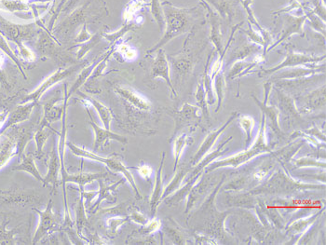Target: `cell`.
Instances as JSON below:
<instances>
[{"mask_svg":"<svg viewBox=\"0 0 326 245\" xmlns=\"http://www.w3.org/2000/svg\"><path fill=\"white\" fill-rule=\"evenodd\" d=\"M207 2L212 4V6L216 9L219 16L228 18V21L231 22L232 17L235 14V10L232 3L228 0H208Z\"/></svg>","mask_w":326,"mask_h":245,"instance_id":"44dd1931","label":"cell"},{"mask_svg":"<svg viewBox=\"0 0 326 245\" xmlns=\"http://www.w3.org/2000/svg\"><path fill=\"white\" fill-rule=\"evenodd\" d=\"M254 97V100L256 101V103L260 107V109L262 110L263 114L266 115L270 119L271 126L274 128L276 131H280V126H279V122H278V117H279L278 109L275 106H267L266 103H261L257 97Z\"/></svg>","mask_w":326,"mask_h":245,"instance_id":"d4e9b609","label":"cell"},{"mask_svg":"<svg viewBox=\"0 0 326 245\" xmlns=\"http://www.w3.org/2000/svg\"><path fill=\"white\" fill-rule=\"evenodd\" d=\"M214 79H215V92H216V95L218 98V105H217V108L215 110V112H217L220 109L221 105H222L224 99L225 80H224V73L222 69H220L215 74Z\"/></svg>","mask_w":326,"mask_h":245,"instance_id":"4dcf8cb0","label":"cell"},{"mask_svg":"<svg viewBox=\"0 0 326 245\" xmlns=\"http://www.w3.org/2000/svg\"><path fill=\"white\" fill-rule=\"evenodd\" d=\"M305 15L309 20V24L314 30H316L320 33H323V35H326V25L325 22L317 16L315 13L312 12V10H305Z\"/></svg>","mask_w":326,"mask_h":245,"instance_id":"1f68e13d","label":"cell"},{"mask_svg":"<svg viewBox=\"0 0 326 245\" xmlns=\"http://www.w3.org/2000/svg\"><path fill=\"white\" fill-rule=\"evenodd\" d=\"M98 184H99V191H97V196H98V200L96 201L95 204L89 208V210L93 213H96L97 212V209L98 207L100 206L101 202H103V200H106L108 202H115L117 198L113 195V191L116 190L120 184H122L124 181L123 180H120L119 182L117 183H114L113 184H110V185H107L104 183V178H100L97 180Z\"/></svg>","mask_w":326,"mask_h":245,"instance_id":"7c38bea8","label":"cell"},{"mask_svg":"<svg viewBox=\"0 0 326 245\" xmlns=\"http://www.w3.org/2000/svg\"><path fill=\"white\" fill-rule=\"evenodd\" d=\"M322 2H323V4L326 5V0H322Z\"/></svg>","mask_w":326,"mask_h":245,"instance_id":"bcb514c9","label":"cell"},{"mask_svg":"<svg viewBox=\"0 0 326 245\" xmlns=\"http://www.w3.org/2000/svg\"><path fill=\"white\" fill-rule=\"evenodd\" d=\"M196 99H197V104L198 105V108L201 109L203 115L206 117L207 119L209 118V111H208V106H207L206 93L203 84L199 83L197 89V93H196Z\"/></svg>","mask_w":326,"mask_h":245,"instance_id":"d6a6232c","label":"cell"},{"mask_svg":"<svg viewBox=\"0 0 326 245\" xmlns=\"http://www.w3.org/2000/svg\"><path fill=\"white\" fill-rule=\"evenodd\" d=\"M61 171V161L58 149H56V146L53 145L51 153V158L48 164V172L47 175L44 177V185L46 184H52L53 190L56 189V187L60 184V180L58 179V175Z\"/></svg>","mask_w":326,"mask_h":245,"instance_id":"8fae6325","label":"cell"},{"mask_svg":"<svg viewBox=\"0 0 326 245\" xmlns=\"http://www.w3.org/2000/svg\"><path fill=\"white\" fill-rule=\"evenodd\" d=\"M230 140H232V138H228V140L225 141L224 143H222V144L218 147V149L215 150L213 153H211L210 155L206 156V158H204V159H203L201 162H199L198 165L195 168V170L192 172L191 177L194 176L195 175H197L199 172H201L205 167L210 165L215 159L219 158V157H221V156H223L225 153H227V152H228V149H224V147H225V146H226V145H227V144H228V143Z\"/></svg>","mask_w":326,"mask_h":245,"instance_id":"d6986e66","label":"cell"},{"mask_svg":"<svg viewBox=\"0 0 326 245\" xmlns=\"http://www.w3.org/2000/svg\"><path fill=\"white\" fill-rule=\"evenodd\" d=\"M320 214H321V212L318 213L316 214H314L313 216L309 217V218L301 219L299 221H297L295 224L293 225L292 228H290V231H292V233H302V232H304L305 229H307V228L309 227L317 219Z\"/></svg>","mask_w":326,"mask_h":245,"instance_id":"836d02e7","label":"cell"},{"mask_svg":"<svg viewBox=\"0 0 326 245\" xmlns=\"http://www.w3.org/2000/svg\"><path fill=\"white\" fill-rule=\"evenodd\" d=\"M152 77L153 78H163L164 80H166L167 84L169 85V87L171 88L172 92L176 95V92L172 87V81L170 78V69H169L168 61L166 59V56H165L163 50L159 51L158 56L153 64V68H152Z\"/></svg>","mask_w":326,"mask_h":245,"instance_id":"4fadbf2b","label":"cell"},{"mask_svg":"<svg viewBox=\"0 0 326 245\" xmlns=\"http://www.w3.org/2000/svg\"><path fill=\"white\" fill-rule=\"evenodd\" d=\"M258 61H254V62H248V61H238L236 62L229 74L228 75V79H233L237 78L239 75H244L245 73L247 74V70L252 69L257 65Z\"/></svg>","mask_w":326,"mask_h":245,"instance_id":"f1b7e54d","label":"cell"},{"mask_svg":"<svg viewBox=\"0 0 326 245\" xmlns=\"http://www.w3.org/2000/svg\"><path fill=\"white\" fill-rule=\"evenodd\" d=\"M161 226H162L161 221L159 219L153 217L151 221H148L147 224H146L145 226H143V228L139 232L143 235H150V234L156 232L157 230H159L161 228Z\"/></svg>","mask_w":326,"mask_h":245,"instance_id":"d590c367","label":"cell"},{"mask_svg":"<svg viewBox=\"0 0 326 245\" xmlns=\"http://www.w3.org/2000/svg\"><path fill=\"white\" fill-rule=\"evenodd\" d=\"M164 159H165V152H163L161 164H160L159 170L157 172L154 190H153L151 199H150V208H151V216L152 217H155L157 209H158L160 203L162 202V197H163V190H164L163 181V169Z\"/></svg>","mask_w":326,"mask_h":245,"instance_id":"5bb4252c","label":"cell"},{"mask_svg":"<svg viewBox=\"0 0 326 245\" xmlns=\"http://www.w3.org/2000/svg\"><path fill=\"white\" fill-rule=\"evenodd\" d=\"M314 9L312 10L313 13H315L317 16L321 18L324 22H326V6L325 4L323 5L321 2V0H311Z\"/></svg>","mask_w":326,"mask_h":245,"instance_id":"ab89813d","label":"cell"},{"mask_svg":"<svg viewBox=\"0 0 326 245\" xmlns=\"http://www.w3.org/2000/svg\"><path fill=\"white\" fill-rule=\"evenodd\" d=\"M90 102L95 106L99 114V117L103 122V127L107 130H110V125L112 122V112L111 110L104 105H102L101 103L91 99Z\"/></svg>","mask_w":326,"mask_h":245,"instance_id":"484cf974","label":"cell"},{"mask_svg":"<svg viewBox=\"0 0 326 245\" xmlns=\"http://www.w3.org/2000/svg\"><path fill=\"white\" fill-rule=\"evenodd\" d=\"M35 211L39 214L40 221H39L38 228L36 229L35 234H34V241H33L34 245L37 244L42 238L46 236L47 234H49L50 232H53V231H56L57 229H59V226H60L57 221V217L52 210V199L50 200V202L47 205V208L43 212H40L37 209H35Z\"/></svg>","mask_w":326,"mask_h":245,"instance_id":"277c9868","label":"cell"},{"mask_svg":"<svg viewBox=\"0 0 326 245\" xmlns=\"http://www.w3.org/2000/svg\"><path fill=\"white\" fill-rule=\"evenodd\" d=\"M57 132L54 131L52 128L49 127H39L38 131H36L34 138H35V143H36V156L37 158H40L42 153H43V148L46 141L51 135V132Z\"/></svg>","mask_w":326,"mask_h":245,"instance_id":"cb8c5ba5","label":"cell"},{"mask_svg":"<svg viewBox=\"0 0 326 245\" xmlns=\"http://www.w3.org/2000/svg\"><path fill=\"white\" fill-rule=\"evenodd\" d=\"M326 58V56L324 55L323 57H314V56H310L308 54H302V53H288L285 60L280 63L279 65L272 67L270 69H263L262 70V76H269L271 74L275 73L276 71H280L286 68V67H295L297 65H301V64H307V63H310V62H318L321 60H324Z\"/></svg>","mask_w":326,"mask_h":245,"instance_id":"8992f818","label":"cell"},{"mask_svg":"<svg viewBox=\"0 0 326 245\" xmlns=\"http://www.w3.org/2000/svg\"><path fill=\"white\" fill-rule=\"evenodd\" d=\"M200 4L207 10V16L211 25V40L215 44L217 53L221 55L223 44H222V34L220 29V16L215 9L211 6H209V3H207L205 0H200Z\"/></svg>","mask_w":326,"mask_h":245,"instance_id":"ba28073f","label":"cell"},{"mask_svg":"<svg viewBox=\"0 0 326 245\" xmlns=\"http://www.w3.org/2000/svg\"><path fill=\"white\" fill-rule=\"evenodd\" d=\"M120 52L127 59H133L136 56V53L131 48H130L129 46H126V45H123V46L120 47Z\"/></svg>","mask_w":326,"mask_h":245,"instance_id":"7bdbcfd3","label":"cell"},{"mask_svg":"<svg viewBox=\"0 0 326 245\" xmlns=\"http://www.w3.org/2000/svg\"><path fill=\"white\" fill-rule=\"evenodd\" d=\"M62 175V184H63V191H64V201H65V224L64 227H72L73 222L70 218L69 214L68 205H67V199H66V184L67 183H75L78 184L79 191L84 190L85 184H91L95 181H97L100 178H105L108 174L107 173H95V174H90V173H79L77 175H69L65 171Z\"/></svg>","mask_w":326,"mask_h":245,"instance_id":"3957f363","label":"cell"},{"mask_svg":"<svg viewBox=\"0 0 326 245\" xmlns=\"http://www.w3.org/2000/svg\"><path fill=\"white\" fill-rule=\"evenodd\" d=\"M167 18H168V27L165 35L163 36L162 41L157 44L152 50H150V52H148V53H153L157 49L161 48L173 37L186 32L189 26V18L187 10L169 8L167 10Z\"/></svg>","mask_w":326,"mask_h":245,"instance_id":"7a4b0ae2","label":"cell"},{"mask_svg":"<svg viewBox=\"0 0 326 245\" xmlns=\"http://www.w3.org/2000/svg\"><path fill=\"white\" fill-rule=\"evenodd\" d=\"M137 171L140 176L143 177L146 180H149L151 175H152V173H153L152 168L149 165H141V166L138 167Z\"/></svg>","mask_w":326,"mask_h":245,"instance_id":"b9f144b4","label":"cell"},{"mask_svg":"<svg viewBox=\"0 0 326 245\" xmlns=\"http://www.w3.org/2000/svg\"><path fill=\"white\" fill-rule=\"evenodd\" d=\"M34 159V156H32V155H28V156H26V157H25V158H24L23 163H22L20 166L17 167L16 169H17V170L26 171L27 173H29V174H31V175H33L35 179H37L38 181H40V182L43 183L44 178L41 175H40L39 172H38V170H37V168L35 166Z\"/></svg>","mask_w":326,"mask_h":245,"instance_id":"4316f807","label":"cell"},{"mask_svg":"<svg viewBox=\"0 0 326 245\" xmlns=\"http://www.w3.org/2000/svg\"><path fill=\"white\" fill-rule=\"evenodd\" d=\"M128 217H129V220H131V221L137 223L141 226H145L146 224H147V222L149 221L142 213H140L137 210L131 211V213H130V214Z\"/></svg>","mask_w":326,"mask_h":245,"instance_id":"60d3db41","label":"cell"},{"mask_svg":"<svg viewBox=\"0 0 326 245\" xmlns=\"http://www.w3.org/2000/svg\"><path fill=\"white\" fill-rule=\"evenodd\" d=\"M321 67L318 68H304V67H291V69L284 71L282 73H279L278 75H275V79H301L304 77H309L310 75H313L317 72H320Z\"/></svg>","mask_w":326,"mask_h":245,"instance_id":"e0dca14e","label":"cell"},{"mask_svg":"<svg viewBox=\"0 0 326 245\" xmlns=\"http://www.w3.org/2000/svg\"><path fill=\"white\" fill-rule=\"evenodd\" d=\"M90 117H91V115H90ZM89 124L92 126V128L95 131V145H94L95 151H98L101 148H103V146L106 143V141L116 140L121 143L122 145H126L128 143V139L126 137L120 135L118 133H115L110 130H107L105 128H102V127L98 126L93 121L92 117H91V121L89 122Z\"/></svg>","mask_w":326,"mask_h":245,"instance_id":"30bf717a","label":"cell"},{"mask_svg":"<svg viewBox=\"0 0 326 245\" xmlns=\"http://www.w3.org/2000/svg\"><path fill=\"white\" fill-rule=\"evenodd\" d=\"M2 63H3V61H2V59H1V57H0V66L2 65Z\"/></svg>","mask_w":326,"mask_h":245,"instance_id":"f6af8a7d","label":"cell"},{"mask_svg":"<svg viewBox=\"0 0 326 245\" xmlns=\"http://www.w3.org/2000/svg\"><path fill=\"white\" fill-rule=\"evenodd\" d=\"M283 16H284V21H283V34L275 43L272 44L269 48H267L266 53L271 51L277 45L282 43L283 40L287 39L289 36H291L293 34L304 35L303 25L308 20V18L306 15L294 16V15L286 14V15H283Z\"/></svg>","mask_w":326,"mask_h":245,"instance_id":"5b68a950","label":"cell"},{"mask_svg":"<svg viewBox=\"0 0 326 245\" xmlns=\"http://www.w3.org/2000/svg\"><path fill=\"white\" fill-rule=\"evenodd\" d=\"M5 117H6V115H4V114L0 115V128H1V127H2V125H3V122H4V120H5Z\"/></svg>","mask_w":326,"mask_h":245,"instance_id":"ee69618b","label":"cell"},{"mask_svg":"<svg viewBox=\"0 0 326 245\" xmlns=\"http://www.w3.org/2000/svg\"><path fill=\"white\" fill-rule=\"evenodd\" d=\"M297 167H326V162H320L316 159L310 158H302L295 161Z\"/></svg>","mask_w":326,"mask_h":245,"instance_id":"74e56055","label":"cell"},{"mask_svg":"<svg viewBox=\"0 0 326 245\" xmlns=\"http://www.w3.org/2000/svg\"><path fill=\"white\" fill-rule=\"evenodd\" d=\"M209 61H210V57L208 58V61H207L206 65H205L204 76H203V86H204L205 93H206L207 104L208 105H214L215 103V98L214 90H213V85H212L213 79L211 77H209V73H208Z\"/></svg>","mask_w":326,"mask_h":245,"instance_id":"f546056e","label":"cell"},{"mask_svg":"<svg viewBox=\"0 0 326 245\" xmlns=\"http://www.w3.org/2000/svg\"><path fill=\"white\" fill-rule=\"evenodd\" d=\"M117 92H119L121 96L129 102L130 104L135 106L138 109L148 110L150 108V103L148 100L141 96L137 92H135L134 91L130 90L129 88L118 87Z\"/></svg>","mask_w":326,"mask_h":245,"instance_id":"2e32d148","label":"cell"},{"mask_svg":"<svg viewBox=\"0 0 326 245\" xmlns=\"http://www.w3.org/2000/svg\"><path fill=\"white\" fill-rule=\"evenodd\" d=\"M240 125L246 133V149H249L253 141V132L255 127L254 119L249 116H243L240 119Z\"/></svg>","mask_w":326,"mask_h":245,"instance_id":"83f0119b","label":"cell"},{"mask_svg":"<svg viewBox=\"0 0 326 245\" xmlns=\"http://www.w3.org/2000/svg\"><path fill=\"white\" fill-rule=\"evenodd\" d=\"M201 173L202 172H199L197 175L192 176L189 178V182L187 183V184L183 187V188H179L177 190V192L175 193L172 197H167L165 199V201L167 202V204H170V205H173V204H176L178 202H181L182 200H184L185 198H187V196L189 195V193L191 192L192 190V187L194 186L195 183L197 182V179L199 178V176L201 175Z\"/></svg>","mask_w":326,"mask_h":245,"instance_id":"ac0fdd59","label":"cell"},{"mask_svg":"<svg viewBox=\"0 0 326 245\" xmlns=\"http://www.w3.org/2000/svg\"><path fill=\"white\" fill-rule=\"evenodd\" d=\"M266 152H267V151L265 149H258L256 147H253L250 150H246L244 152L236 154V155L232 156L230 158L222 159V160H219L217 162L212 163L211 166L207 167L206 171L207 172H209V171L211 172V171L215 170L216 168H220V167L230 166L236 168V167H239L242 165V164H244L251 158H254L258 155H260V154L266 153Z\"/></svg>","mask_w":326,"mask_h":245,"instance_id":"52a82bcc","label":"cell"},{"mask_svg":"<svg viewBox=\"0 0 326 245\" xmlns=\"http://www.w3.org/2000/svg\"><path fill=\"white\" fill-rule=\"evenodd\" d=\"M68 73V71H66V72H65V73H58V74H55L54 76H52L51 79H49V80H47V82L44 84L43 86L41 87V89L35 92V94H34V96L33 97H34V98L35 97V99H37L38 97L41 95V93L43 92L45 89H47L49 86L52 85L54 82H56V81H58V80L63 79V78L65 77Z\"/></svg>","mask_w":326,"mask_h":245,"instance_id":"8d00e7d4","label":"cell"},{"mask_svg":"<svg viewBox=\"0 0 326 245\" xmlns=\"http://www.w3.org/2000/svg\"><path fill=\"white\" fill-rule=\"evenodd\" d=\"M191 142V138L186 133H183L179 136H177L173 141V155H174V167L173 172L176 171L178 163L180 160L181 155L184 151L185 148Z\"/></svg>","mask_w":326,"mask_h":245,"instance_id":"7402d4cb","label":"cell"},{"mask_svg":"<svg viewBox=\"0 0 326 245\" xmlns=\"http://www.w3.org/2000/svg\"><path fill=\"white\" fill-rule=\"evenodd\" d=\"M245 33L249 36V38L252 41H254L255 43L259 44V45L263 46V48H265V41L263 39V36L260 35V33H258L256 30H254L252 25H250L249 23H248V30L245 31Z\"/></svg>","mask_w":326,"mask_h":245,"instance_id":"f35d334b","label":"cell"},{"mask_svg":"<svg viewBox=\"0 0 326 245\" xmlns=\"http://www.w3.org/2000/svg\"><path fill=\"white\" fill-rule=\"evenodd\" d=\"M66 147L70 149V151L74 155H76L77 157L88 158V159H92V160L101 162V163H103L104 165H106V167L113 173L122 174L125 176V178L128 180L130 184L131 185L133 191L135 192L136 198L141 199V194L139 192V189H138L137 185L135 184L133 176L131 175V173L130 172L129 169L123 164V162L121 161V159L119 157H117V156L116 157H107V158L101 157V156L96 155L94 152H91L87 149L77 147L75 144H73L72 142H69V141L66 142Z\"/></svg>","mask_w":326,"mask_h":245,"instance_id":"6da1fadb","label":"cell"},{"mask_svg":"<svg viewBox=\"0 0 326 245\" xmlns=\"http://www.w3.org/2000/svg\"><path fill=\"white\" fill-rule=\"evenodd\" d=\"M239 1H240V3L242 4V6L244 7V9H245L246 12H247L248 22H249L250 25H253V26L257 27V29H258V32L260 33V35L263 36V39L265 41V48H264V55H265L268 46L271 43V36H270V34H269L268 31H266V29H264L263 27L259 25L257 18L255 16L254 10H253L252 7H251L252 4H253V0H239Z\"/></svg>","mask_w":326,"mask_h":245,"instance_id":"9a60e30c","label":"cell"},{"mask_svg":"<svg viewBox=\"0 0 326 245\" xmlns=\"http://www.w3.org/2000/svg\"><path fill=\"white\" fill-rule=\"evenodd\" d=\"M239 116H240V114H239L238 112H234V113L232 114L231 117L228 120V122L225 123L222 127H220V128H219L218 130H216V131H212L211 133H209V134L207 135L206 138L204 139L203 143L201 144V146L199 147V149L197 150V153L195 154V156L193 157L192 160H191V165H192V166L196 165V163H197V161H198L200 158H203V157L206 155L207 153H208V152L211 150V149L214 147L215 141L217 140V138L220 136V134L227 129V127L229 125V123H231L232 122H233L237 117H239Z\"/></svg>","mask_w":326,"mask_h":245,"instance_id":"9c48e42d","label":"cell"},{"mask_svg":"<svg viewBox=\"0 0 326 245\" xmlns=\"http://www.w3.org/2000/svg\"><path fill=\"white\" fill-rule=\"evenodd\" d=\"M79 199L76 205V228H77V233L78 235H81L82 230L88 225V220L86 217V207H85V202H84V198L81 194H79Z\"/></svg>","mask_w":326,"mask_h":245,"instance_id":"ffe728a7","label":"cell"},{"mask_svg":"<svg viewBox=\"0 0 326 245\" xmlns=\"http://www.w3.org/2000/svg\"><path fill=\"white\" fill-rule=\"evenodd\" d=\"M187 174H188V172L185 169H180L176 173V175H174V177L172 178L171 183L164 188L163 197H162V202H163L167 197L171 196L172 193L176 192L180 188L181 184Z\"/></svg>","mask_w":326,"mask_h":245,"instance_id":"603a6c76","label":"cell"},{"mask_svg":"<svg viewBox=\"0 0 326 245\" xmlns=\"http://www.w3.org/2000/svg\"><path fill=\"white\" fill-rule=\"evenodd\" d=\"M127 221H129V217H122V216H113V217H109L106 220V227H107V230L115 235L118 231V228L121 227L122 225H124Z\"/></svg>","mask_w":326,"mask_h":245,"instance_id":"e575fe53","label":"cell"}]
</instances>
